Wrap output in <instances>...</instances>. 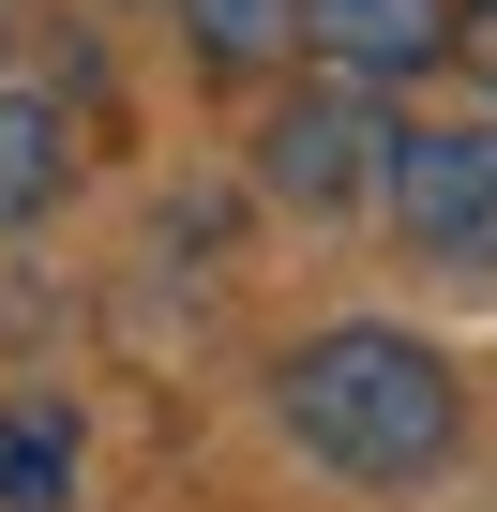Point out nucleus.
<instances>
[{
    "instance_id": "nucleus-1",
    "label": "nucleus",
    "mask_w": 497,
    "mask_h": 512,
    "mask_svg": "<svg viewBox=\"0 0 497 512\" xmlns=\"http://www.w3.org/2000/svg\"><path fill=\"white\" fill-rule=\"evenodd\" d=\"M287 437L317 452V467H347V482H422L437 452H452V362L422 347V332H377V317H347V332H317V347H287Z\"/></svg>"
},
{
    "instance_id": "nucleus-2",
    "label": "nucleus",
    "mask_w": 497,
    "mask_h": 512,
    "mask_svg": "<svg viewBox=\"0 0 497 512\" xmlns=\"http://www.w3.org/2000/svg\"><path fill=\"white\" fill-rule=\"evenodd\" d=\"M377 166H392V121H377V91H347V76L287 91V106H272V136H257V181H272L287 211H362V196H377Z\"/></svg>"
},
{
    "instance_id": "nucleus-3",
    "label": "nucleus",
    "mask_w": 497,
    "mask_h": 512,
    "mask_svg": "<svg viewBox=\"0 0 497 512\" xmlns=\"http://www.w3.org/2000/svg\"><path fill=\"white\" fill-rule=\"evenodd\" d=\"M377 196H392V226H407L422 256H497V121H422V136H392Z\"/></svg>"
},
{
    "instance_id": "nucleus-4",
    "label": "nucleus",
    "mask_w": 497,
    "mask_h": 512,
    "mask_svg": "<svg viewBox=\"0 0 497 512\" xmlns=\"http://www.w3.org/2000/svg\"><path fill=\"white\" fill-rule=\"evenodd\" d=\"M287 46H317L347 91H377V76H422L467 46V0H287Z\"/></svg>"
},
{
    "instance_id": "nucleus-5",
    "label": "nucleus",
    "mask_w": 497,
    "mask_h": 512,
    "mask_svg": "<svg viewBox=\"0 0 497 512\" xmlns=\"http://www.w3.org/2000/svg\"><path fill=\"white\" fill-rule=\"evenodd\" d=\"M61 166H76L61 91H0V226H31V211L61 196Z\"/></svg>"
},
{
    "instance_id": "nucleus-6",
    "label": "nucleus",
    "mask_w": 497,
    "mask_h": 512,
    "mask_svg": "<svg viewBox=\"0 0 497 512\" xmlns=\"http://www.w3.org/2000/svg\"><path fill=\"white\" fill-rule=\"evenodd\" d=\"M61 482H76V407L61 392L0 407V512H61Z\"/></svg>"
},
{
    "instance_id": "nucleus-7",
    "label": "nucleus",
    "mask_w": 497,
    "mask_h": 512,
    "mask_svg": "<svg viewBox=\"0 0 497 512\" xmlns=\"http://www.w3.org/2000/svg\"><path fill=\"white\" fill-rule=\"evenodd\" d=\"M181 31H196L226 76H257V61H287V0H181Z\"/></svg>"
},
{
    "instance_id": "nucleus-8",
    "label": "nucleus",
    "mask_w": 497,
    "mask_h": 512,
    "mask_svg": "<svg viewBox=\"0 0 497 512\" xmlns=\"http://www.w3.org/2000/svg\"><path fill=\"white\" fill-rule=\"evenodd\" d=\"M482 76H497V46H482Z\"/></svg>"
}]
</instances>
